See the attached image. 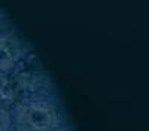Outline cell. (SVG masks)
I'll return each mask as SVG.
<instances>
[{
	"instance_id": "6da1fadb",
	"label": "cell",
	"mask_w": 149,
	"mask_h": 131,
	"mask_svg": "<svg viewBox=\"0 0 149 131\" xmlns=\"http://www.w3.org/2000/svg\"><path fill=\"white\" fill-rule=\"evenodd\" d=\"M29 122L37 130H46L52 122V116L49 113V110L36 106L29 113Z\"/></svg>"
},
{
	"instance_id": "7a4b0ae2",
	"label": "cell",
	"mask_w": 149,
	"mask_h": 131,
	"mask_svg": "<svg viewBox=\"0 0 149 131\" xmlns=\"http://www.w3.org/2000/svg\"><path fill=\"white\" fill-rule=\"evenodd\" d=\"M12 88H10V85L8 82H5L3 85H2V88H0V95H2V98H12Z\"/></svg>"
},
{
	"instance_id": "3957f363",
	"label": "cell",
	"mask_w": 149,
	"mask_h": 131,
	"mask_svg": "<svg viewBox=\"0 0 149 131\" xmlns=\"http://www.w3.org/2000/svg\"><path fill=\"white\" fill-rule=\"evenodd\" d=\"M3 61H10V52L8 48L0 45V63H3Z\"/></svg>"
}]
</instances>
